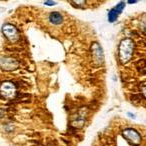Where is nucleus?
<instances>
[{
    "label": "nucleus",
    "instance_id": "nucleus-1",
    "mask_svg": "<svg viewBox=\"0 0 146 146\" xmlns=\"http://www.w3.org/2000/svg\"><path fill=\"white\" fill-rule=\"evenodd\" d=\"M134 50V43L131 39L125 38L120 42L119 45V58L123 64L129 62L132 58Z\"/></svg>",
    "mask_w": 146,
    "mask_h": 146
},
{
    "label": "nucleus",
    "instance_id": "nucleus-2",
    "mask_svg": "<svg viewBox=\"0 0 146 146\" xmlns=\"http://www.w3.org/2000/svg\"><path fill=\"white\" fill-rule=\"evenodd\" d=\"M123 136L133 145H138L141 141V136L136 130L132 128H126L123 131Z\"/></svg>",
    "mask_w": 146,
    "mask_h": 146
},
{
    "label": "nucleus",
    "instance_id": "nucleus-3",
    "mask_svg": "<svg viewBox=\"0 0 146 146\" xmlns=\"http://www.w3.org/2000/svg\"><path fill=\"white\" fill-rule=\"evenodd\" d=\"M2 32L5 35L7 39L11 42H14L18 39V32L17 29L15 28V26H13L12 24H5L2 27Z\"/></svg>",
    "mask_w": 146,
    "mask_h": 146
},
{
    "label": "nucleus",
    "instance_id": "nucleus-4",
    "mask_svg": "<svg viewBox=\"0 0 146 146\" xmlns=\"http://www.w3.org/2000/svg\"><path fill=\"white\" fill-rule=\"evenodd\" d=\"M124 8H125V2H119L115 7H113L109 11V13H108V20H109V22L116 21V19L118 18L119 14H121V12L123 11Z\"/></svg>",
    "mask_w": 146,
    "mask_h": 146
},
{
    "label": "nucleus",
    "instance_id": "nucleus-5",
    "mask_svg": "<svg viewBox=\"0 0 146 146\" xmlns=\"http://www.w3.org/2000/svg\"><path fill=\"white\" fill-rule=\"evenodd\" d=\"M49 21L54 25H59L63 22V16L59 12H52L49 15Z\"/></svg>",
    "mask_w": 146,
    "mask_h": 146
},
{
    "label": "nucleus",
    "instance_id": "nucleus-6",
    "mask_svg": "<svg viewBox=\"0 0 146 146\" xmlns=\"http://www.w3.org/2000/svg\"><path fill=\"white\" fill-rule=\"evenodd\" d=\"M141 30L143 31L144 33H146V20L141 22Z\"/></svg>",
    "mask_w": 146,
    "mask_h": 146
},
{
    "label": "nucleus",
    "instance_id": "nucleus-7",
    "mask_svg": "<svg viewBox=\"0 0 146 146\" xmlns=\"http://www.w3.org/2000/svg\"><path fill=\"white\" fill-rule=\"evenodd\" d=\"M44 4L45 5H55L56 2H55V1H45Z\"/></svg>",
    "mask_w": 146,
    "mask_h": 146
},
{
    "label": "nucleus",
    "instance_id": "nucleus-8",
    "mask_svg": "<svg viewBox=\"0 0 146 146\" xmlns=\"http://www.w3.org/2000/svg\"><path fill=\"white\" fill-rule=\"evenodd\" d=\"M129 4H134V3H137V1H128Z\"/></svg>",
    "mask_w": 146,
    "mask_h": 146
},
{
    "label": "nucleus",
    "instance_id": "nucleus-9",
    "mask_svg": "<svg viewBox=\"0 0 146 146\" xmlns=\"http://www.w3.org/2000/svg\"><path fill=\"white\" fill-rule=\"evenodd\" d=\"M143 93H144V95L146 96V87H145V88H144V89H143Z\"/></svg>",
    "mask_w": 146,
    "mask_h": 146
}]
</instances>
